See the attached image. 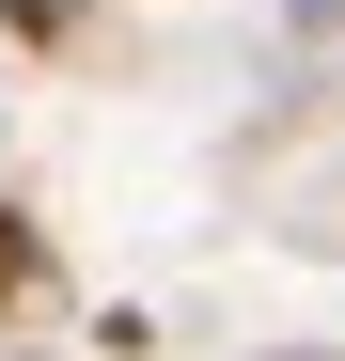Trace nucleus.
I'll use <instances>...</instances> for the list:
<instances>
[{
    "instance_id": "nucleus-5",
    "label": "nucleus",
    "mask_w": 345,
    "mask_h": 361,
    "mask_svg": "<svg viewBox=\"0 0 345 361\" xmlns=\"http://www.w3.org/2000/svg\"><path fill=\"white\" fill-rule=\"evenodd\" d=\"M0 361H32V345H0Z\"/></svg>"
},
{
    "instance_id": "nucleus-2",
    "label": "nucleus",
    "mask_w": 345,
    "mask_h": 361,
    "mask_svg": "<svg viewBox=\"0 0 345 361\" xmlns=\"http://www.w3.org/2000/svg\"><path fill=\"white\" fill-rule=\"evenodd\" d=\"M0 16H16V32H79V0H0Z\"/></svg>"
},
{
    "instance_id": "nucleus-4",
    "label": "nucleus",
    "mask_w": 345,
    "mask_h": 361,
    "mask_svg": "<svg viewBox=\"0 0 345 361\" xmlns=\"http://www.w3.org/2000/svg\"><path fill=\"white\" fill-rule=\"evenodd\" d=\"M282 361H330V345H282Z\"/></svg>"
},
{
    "instance_id": "nucleus-1",
    "label": "nucleus",
    "mask_w": 345,
    "mask_h": 361,
    "mask_svg": "<svg viewBox=\"0 0 345 361\" xmlns=\"http://www.w3.org/2000/svg\"><path fill=\"white\" fill-rule=\"evenodd\" d=\"M32 283H47V235H32L16 204H0V298H32Z\"/></svg>"
},
{
    "instance_id": "nucleus-3",
    "label": "nucleus",
    "mask_w": 345,
    "mask_h": 361,
    "mask_svg": "<svg viewBox=\"0 0 345 361\" xmlns=\"http://www.w3.org/2000/svg\"><path fill=\"white\" fill-rule=\"evenodd\" d=\"M299 32H314V47H330V32H345V0H299Z\"/></svg>"
}]
</instances>
